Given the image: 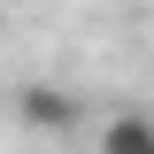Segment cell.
I'll return each mask as SVG.
<instances>
[{
	"mask_svg": "<svg viewBox=\"0 0 154 154\" xmlns=\"http://www.w3.org/2000/svg\"><path fill=\"white\" fill-rule=\"evenodd\" d=\"M16 116H23V131H69L77 123V93L54 85V77H23L16 85Z\"/></svg>",
	"mask_w": 154,
	"mask_h": 154,
	"instance_id": "cell-1",
	"label": "cell"
},
{
	"mask_svg": "<svg viewBox=\"0 0 154 154\" xmlns=\"http://www.w3.org/2000/svg\"><path fill=\"white\" fill-rule=\"evenodd\" d=\"M100 154H154V116H108L100 123Z\"/></svg>",
	"mask_w": 154,
	"mask_h": 154,
	"instance_id": "cell-2",
	"label": "cell"
}]
</instances>
